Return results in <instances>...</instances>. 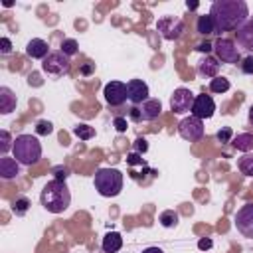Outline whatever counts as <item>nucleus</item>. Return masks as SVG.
Instances as JSON below:
<instances>
[{
  "label": "nucleus",
  "instance_id": "7ed1b4c3",
  "mask_svg": "<svg viewBox=\"0 0 253 253\" xmlns=\"http://www.w3.org/2000/svg\"><path fill=\"white\" fill-rule=\"evenodd\" d=\"M12 152L22 166H32V164H38L42 158V142L34 134H18L14 138Z\"/></svg>",
  "mask_w": 253,
  "mask_h": 253
},
{
  "label": "nucleus",
  "instance_id": "c756f323",
  "mask_svg": "<svg viewBox=\"0 0 253 253\" xmlns=\"http://www.w3.org/2000/svg\"><path fill=\"white\" fill-rule=\"evenodd\" d=\"M215 138H217V142H221V144L231 142V138H233V130H231L229 126H223V128H219V130L215 132Z\"/></svg>",
  "mask_w": 253,
  "mask_h": 253
},
{
  "label": "nucleus",
  "instance_id": "f03ea898",
  "mask_svg": "<svg viewBox=\"0 0 253 253\" xmlns=\"http://www.w3.org/2000/svg\"><path fill=\"white\" fill-rule=\"evenodd\" d=\"M40 202L42 206L49 211V213H61L69 208L71 204V192L69 188L65 186V182H59V180H49L43 190H42V196H40Z\"/></svg>",
  "mask_w": 253,
  "mask_h": 253
},
{
  "label": "nucleus",
  "instance_id": "9b49d317",
  "mask_svg": "<svg viewBox=\"0 0 253 253\" xmlns=\"http://www.w3.org/2000/svg\"><path fill=\"white\" fill-rule=\"evenodd\" d=\"M103 95H105V101L111 107H119V105H123L128 99L126 97V83H123V81H111V83L105 85Z\"/></svg>",
  "mask_w": 253,
  "mask_h": 253
},
{
  "label": "nucleus",
  "instance_id": "bb28decb",
  "mask_svg": "<svg viewBox=\"0 0 253 253\" xmlns=\"http://www.w3.org/2000/svg\"><path fill=\"white\" fill-rule=\"evenodd\" d=\"M73 134H75L77 138H81V140H89V138L95 136V128L89 126V125H85V123H81V125L73 126Z\"/></svg>",
  "mask_w": 253,
  "mask_h": 253
},
{
  "label": "nucleus",
  "instance_id": "2eb2a0df",
  "mask_svg": "<svg viewBox=\"0 0 253 253\" xmlns=\"http://www.w3.org/2000/svg\"><path fill=\"white\" fill-rule=\"evenodd\" d=\"M26 55L32 57V59H45L49 55L47 51V42L42 40V38H32L28 43H26Z\"/></svg>",
  "mask_w": 253,
  "mask_h": 253
},
{
  "label": "nucleus",
  "instance_id": "473e14b6",
  "mask_svg": "<svg viewBox=\"0 0 253 253\" xmlns=\"http://www.w3.org/2000/svg\"><path fill=\"white\" fill-rule=\"evenodd\" d=\"M146 150H148V142H146V138H142V136L136 138V140H134V152H136V154H144Z\"/></svg>",
  "mask_w": 253,
  "mask_h": 253
},
{
  "label": "nucleus",
  "instance_id": "6e6552de",
  "mask_svg": "<svg viewBox=\"0 0 253 253\" xmlns=\"http://www.w3.org/2000/svg\"><path fill=\"white\" fill-rule=\"evenodd\" d=\"M156 30L160 32V36L164 40L174 42V40H178L184 34V22L178 16H162L156 22Z\"/></svg>",
  "mask_w": 253,
  "mask_h": 253
},
{
  "label": "nucleus",
  "instance_id": "0eeeda50",
  "mask_svg": "<svg viewBox=\"0 0 253 253\" xmlns=\"http://www.w3.org/2000/svg\"><path fill=\"white\" fill-rule=\"evenodd\" d=\"M178 134L188 142H198L204 138V123L190 115L178 123Z\"/></svg>",
  "mask_w": 253,
  "mask_h": 253
},
{
  "label": "nucleus",
  "instance_id": "f257e3e1",
  "mask_svg": "<svg viewBox=\"0 0 253 253\" xmlns=\"http://www.w3.org/2000/svg\"><path fill=\"white\" fill-rule=\"evenodd\" d=\"M210 16L215 24V32H231L249 20V8L243 0H215L210 8Z\"/></svg>",
  "mask_w": 253,
  "mask_h": 253
},
{
  "label": "nucleus",
  "instance_id": "dca6fc26",
  "mask_svg": "<svg viewBox=\"0 0 253 253\" xmlns=\"http://www.w3.org/2000/svg\"><path fill=\"white\" fill-rule=\"evenodd\" d=\"M140 119L142 121H156L162 113V103L158 99H148L140 105Z\"/></svg>",
  "mask_w": 253,
  "mask_h": 253
},
{
  "label": "nucleus",
  "instance_id": "9d476101",
  "mask_svg": "<svg viewBox=\"0 0 253 253\" xmlns=\"http://www.w3.org/2000/svg\"><path fill=\"white\" fill-rule=\"evenodd\" d=\"M235 227L237 231L247 237V239H253V204H245L237 210L235 213Z\"/></svg>",
  "mask_w": 253,
  "mask_h": 253
},
{
  "label": "nucleus",
  "instance_id": "ddd939ff",
  "mask_svg": "<svg viewBox=\"0 0 253 253\" xmlns=\"http://www.w3.org/2000/svg\"><path fill=\"white\" fill-rule=\"evenodd\" d=\"M148 85L142 81V79H130L126 83V97L128 101L136 107V105H142L144 101H148Z\"/></svg>",
  "mask_w": 253,
  "mask_h": 253
},
{
  "label": "nucleus",
  "instance_id": "423d86ee",
  "mask_svg": "<svg viewBox=\"0 0 253 253\" xmlns=\"http://www.w3.org/2000/svg\"><path fill=\"white\" fill-rule=\"evenodd\" d=\"M213 51H215L217 61H223V63H237L241 59V51L237 43L229 38H219L213 43Z\"/></svg>",
  "mask_w": 253,
  "mask_h": 253
},
{
  "label": "nucleus",
  "instance_id": "4468645a",
  "mask_svg": "<svg viewBox=\"0 0 253 253\" xmlns=\"http://www.w3.org/2000/svg\"><path fill=\"white\" fill-rule=\"evenodd\" d=\"M235 40H237V45L247 49V51H253V18H249L247 22H243L237 32H235Z\"/></svg>",
  "mask_w": 253,
  "mask_h": 253
},
{
  "label": "nucleus",
  "instance_id": "c9c22d12",
  "mask_svg": "<svg viewBox=\"0 0 253 253\" xmlns=\"http://www.w3.org/2000/svg\"><path fill=\"white\" fill-rule=\"evenodd\" d=\"M113 125H115V128H117L119 132H125L128 123H126V119H123V117H117V119L113 121Z\"/></svg>",
  "mask_w": 253,
  "mask_h": 253
},
{
  "label": "nucleus",
  "instance_id": "a211bd4d",
  "mask_svg": "<svg viewBox=\"0 0 253 253\" xmlns=\"http://www.w3.org/2000/svg\"><path fill=\"white\" fill-rule=\"evenodd\" d=\"M217 71H219V61L217 57H211V55H206L198 61V73L204 75V77H217Z\"/></svg>",
  "mask_w": 253,
  "mask_h": 253
},
{
  "label": "nucleus",
  "instance_id": "7c9ffc66",
  "mask_svg": "<svg viewBox=\"0 0 253 253\" xmlns=\"http://www.w3.org/2000/svg\"><path fill=\"white\" fill-rule=\"evenodd\" d=\"M0 138H2L0 148H2V152H4V156H6V152H8L10 148H14V140H10V132H8V130H2V132H0Z\"/></svg>",
  "mask_w": 253,
  "mask_h": 253
},
{
  "label": "nucleus",
  "instance_id": "4be33fe9",
  "mask_svg": "<svg viewBox=\"0 0 253 253\" xmlns=\"http://www.w3.org/2000/svg\"><path fill=\"white\" fill-rule=\"evenodd\" d=\"M196 30H198V34H202V36L215 34V24H213L211 16H210V14L198 16V20H196Z\"/></svg>",
  "mask_w": 253,
  "mask_h": 253
},
{
  "label": "nucleus",
  "instance_id": "39448f33",
  "mask_svg": "<svg viewBox=\"0 0 253 253\" xmlns=\"http://www.w3.org/2000/svg\"><path fill=\"white\" fill-rule=\"evenodd\" d=\"M69 67H71V61H69V57L65 55V53H61V51H49V55L43 59V63H42V69H43V73H47V75H51V77H61V75H65L67 71H69Z\"/></svg>",
  "mask_w": 253,
  "mask_h": 253
},
{
  "label": "nucleus",
  "instance_id": "393cba45",
  "mask_svg": "<svg viewBox=\"0 0 253 253\" xmlns=\"http://www.w3.org/2000/svg\"><path fill=\"white\" fill-rule=\"evenodd\" d=\"M237 168H239L241 174L253 176V154H251V152H249V154H243V156L237 160Z\"/></svg>",
  "mask_w": 253,
  "mask_h": 253
},
{
  "label": "nucleus",
  "instance_id": "37998d69",
  "mask_svg": "<svg viewBox=\"0 0 253 253\" xmlns=\"http://www.w3.org/2000/svg\"><path fill=\"white\" fill-rule=\"evenodd\" d=\"M249 123H251V125H253V107H251V109H249Z\"/></svg>",
  "mask_w": 253,
  "mask_h": 253
},
{
  "label": "nucleus",
  "instance_id": "2f4dec72",
  "mask_svg": "<svg viewBox=\"0 0 253 253\" xmlns=\"http://www.w3.org/2000/svg\"><path fill=\"white\" fill-rule=\"evenodd\" d=\"M241 71L245 75H253V55H247L243 61H241Z\"/></svg>",
  "mask_w": 253,
  "mask_h": 253
},
{
  "label": "nucleus",
  "instance_id": "1a4fd4ad",
  "mask_svg": "<svg viewBox=\"0 0 253 253\" xmlns=\"http://www.w3.org/2000/svg\"><path fill=\"white\" fill-rule=\"evenodd\" d=\"M194 93L186 87H178L172 97H170V111L174 115H184V113H190L192 111V105H194Z\"/></svg>",
  "mask_w": 253,
  "mask_h": 253
},
{
  "label": "nucleus",
  "instance_id": "20e7f679",
  "mask_svg": "<svg viewBox=\"0 0 253 253\" xmlns=\"http://www.w3.org/2000/svg\"><path fill=\"white\" fill-rule=\"evenodd\" d=\"M123 172L117 170V168H99L95 172V178H93V184H95V190L103 196V198H115L121 194L123 190Z\"/></svg>",
  "mask_w": 253,
  "mask_h": 253
},
{
  "label": "nucleus",
  "instance_id": "6ab92c4d",
  "mask_svg": "<svg viewBox=\"0 0 253 253\" xmlns=\"http://www.w3.org/2000/svg\"><path fill=\"white\" fill-rule=\"evenodd\" d=\"M16 93L10 89V87H0V113L2 115H8L16 109Z\"/></svg>",
  "mask_w": 253,
  "mask_h": 253
},
{
  "label": "nucleus",
  "instance_id": "f3484780",
  "mask_svg": "<svg viewBox=\"0 0 253 253\" xmlns=\"http://www.w3.org/2000/svg\"><path fill=\"white\" fill-rule=\"evenodd\" d=\"M20 162L16 158H10V156H2L0 158V176L2 180H12L20 174Z\"/></svg>",
  "mask_w": 253,
  "mask_h": 253
},
{
  "label": "nucleus",
  "instance_id": "a19ab883",
  "mask_svg": "<svg viewBox=\"0 0 253 253\" xmlns=\"http://www.w3.org/2000/svg\"><path fill=\"white\" fill-rule=\"evenodd\" d=\"M142 253H164L160 247H146V249H142Z\"/></svg>",
  "mask_w": 253,
  "mask_h": 253
},
{
  "label": "nucleus",
  "instance_id": "a878e982",
  "mask_svg": "<svg viewBox=\"0 0 253 253\" xmlns=\"http://www.w3.org/2000/svg\"><path fill=\"white\" fill-rule=\"evenodd\" d=\"M30 200L26 198V196H20V198H16L14 202H12V211L16 213V215H26L28 213V210H30Z\"/></svg>",
  "mask_w": 253,
  "mask_h": 253
},
{
  "label": "nucleus",
  "instance_id": "79ce46f5",
  "mask_svg": "<svg viewBox=\"0 0 253 253\" xmlns=\"http://www.w3.org/2000/svg\"><path fill=\"white\" fill-rule=\"evenodd\" d=\"M186 6H188V10H196V8H198V2H190V0H188Z\"/></svg>",
  "mask_w": 253,
  "mask_h": 253
},
{
  "label": "nucleus",
  "instance_id": "e433bc0d",
  "mask_svg": "<svg viewBox=\"0 0 253 253\" xmlns=\"http://www.w3.org/2000/svg\"><path fill=\"white\" fill-rule=\"evenodd\" d=\"M198 51H202V53H210L211 49H213V43H210V42H202V43H198V47H196Z\"/></svg>",
  "mask_w": 253,
  "mask_h": 253
},
{
  "label": "nucleus",
  "instance_id": "f8f14e48",
  "mask_svg": "<svg viewBox=\"0 0 253 253\" xmlns=\"http://www.w3.org/2000/svg\"><path fill=\"white\" fill-rule=\"evenodd\" d=\"M190 113H192L196 119H200V121L213 117V113H215V103H213L211 95H206V93L196 95V99H194V105H192V111H190Z\"/></svg>",
  "mask_w": 253,
  "mask_h": 253
},
{
  "label": "nucleus",
  "instance_id": "f704fd0d",
  "mask_svg": "<svg viewBox=\"0 0 253 253\" xmlns=\"http://www.w3.org/2000/svg\"><path fill=\"white\" fill-rule=\"evenodd\" d=\"M10 51H12V42H10L8 38H2V40H0V53L6 55V53H10Z\"/></svg>",
  "mask_w": 253,
  "mask_h": 253
},
{
  "label": "nucleus",
  "instance_id": "5701e85b",
  "mask_svg": "<svg viewBox=\"0 0 253 253\" xmlns=\"http://www.w3.org/2000/svg\"><path fill=\"white\" fill-rule=\"evenodd\" d=\"M178 213L174 211V210H164L162 213H160V217H158V221H160V225L162 227H176L178 225Z\"/></svg>",
  "mask_w": 253,
  "mask_h": 253
},
{
  "label": "nucleus",
  "instance_id": "4c0bfd02",
  "mask_svg": "<svg viewBox=\"0 0 253 253\" xmlns=\"http://www.w3.org/2000/svg\"><path fill=\"white\" fill-rule=\"evenodd\" d=\"M213 243H211V239H208V237H204V239H200L198 241V247L202 249V251H206V249H210Z\"/></svg>",
  "mask_w": 253,
  "mask_h": 253
},
{
  "label": "nucleus",
  "instance_id": "cd10ccee",
  "mask_svg": "<svg viewBox=\"0 0 253 253\" xmlns=\"http://www.w3.org/2000/svg\"><path fill=\"white\" fill-rule=\"evenodd\" d=\"M59 51L65 53L67 57L75 55V53L79 51V43H77V40H73V38H65V40L61 42V49H59Z\"/></svg>",
  "mask_w": 253,
  "mask_h": 253
},
{
  "label": "nucleus",
  "instance_id": "c85d7f7f",
  "mask_svg": "<svg viewBox=\"0 0 253 253\" xmlns=\"http://www.w3.org/2000/svg\"><path fill=\"white\" fill-rule=\"evenodd\" d=\"M53 132V125L49 121H38L36 123V134H42V136H47Z\"/></svg>",
  "mask_w": 253,
  "mask_h": 253
},
{
  "label": "nucleus",
  "instance_id": "58836bf2",
  "mask_svg": "<svg viewBox=\"0 0 253 253\" xmlns=\"http://www.w3.org/2000/svg\"><path fill=\"white\" fill-rule=\"evenodd\" d=\"M95 71V63H85V65H81V73L83 75H91Z\"/></svg>",
  "mask_w": 253,
  "mask_h": 253
},
{
  "label": "nucleus",
  "instance_id": "412c9836",
  "mask_svg": "<svg viewBox=\"0 0 253 253\" xmlns=\"http://www.w3.org/2000/svg\"><path fill=\"white\" fill-rule=\"evenodd\" d=\"M231 144H233L235 150L249 154L253 150V134L251 132H239V134H235L231 138Z\"/></svg>",
  "mask_w": 253,
  "mask_h": 253
},
{
  "label": "nucleus",
  "instance_id": "aec40b11",
  "mask_svg": "<svg viewBox=\"0 0 253 253\" xmlns=\"http://www.w3.org/2000/svg\"><path fill=\"white\" fill-rule=\"evenodd\" d=\"M121 247H123V237H121L119 231H109V233H105V237H103V241H101V249H103L105 253H117Z\"/></svg>",
  "mask_w": 253,
  "mask_h": 253
},
{
  "label": "nucleus",
  "instance_id": "72a5a7b5",
  "mask_svg": "<svg viewBox=\"0 0 253 253\" xmlns=\"http://www.w3.org/2000/svg\"><path fill=\"white\" fill-rule=\"evenodd\" d=\"M53 174H55V178H53V180L65 182V178L69 176V170H67L65 166H55V168H53Z\"/></svg>",
  "mask_w": 253,
  "mask_h": 253
},
{
  "label": "nucleus",
  "instance_id": "b1692460",
  "mask_svg": "<svg viewBox=\"0 0 253 253\" xmlns=\"http://www.w3.org/2000/svg\"><path fill=\"white\" fill-rule=\"evenodd\" d=\"M229 87H231L229 79L219 77V75H217V77H213V79L210 81V91H211V93H219V95H221V93H225Z\"/></svg>",
  "mask_w": 253,
  "mask_h": 253
},
{
  "label": "nucleus",
  "instance_id": "ea45409f",
  "mask_svg": "<svg viewBox=\"0 0 253 253\" xmlns=\"http://www.w3.org/2000/svg\"><path fill=\"white\" fill-rule=\"evenodd\" d=\"M130 117H132L134 121H142V119H140V111H138V107H132V109H130Z\"/></svg>",
  "mask_w": 253,
  "mask_h": 253
}]
</instances>
